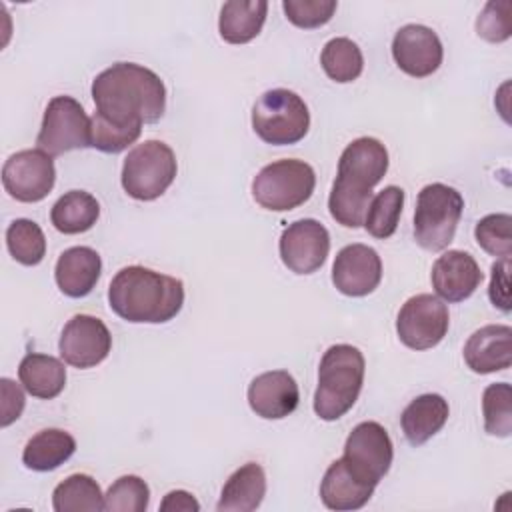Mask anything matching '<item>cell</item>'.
<instances>
[{
	"instance_id": "cell-1",
	"label": "cell",
	"mask_w": 512,
	"mask_h": 512,
	"mask_svg": "<svg viewBox=\"0 0 512 512\" xmlns=\"http://www.w3.org/2000/svg\"><path fill=\"white\" fill-rule=\"evenodd\" d=\"M92 100L96 112L112 124H154L166 110V86L146 66L116 62L92 80Z\"/></svg>"
},
{
	"instance_id": "cell-2",
	"label": "cell",
	"mask_w": 512,
	"mask_h": 512,
	"mask_svg": "<svg viewBox=\"0 0 512 512\" xmlns=\"http://www.w3.org/2000/svg\"><path fill=\"white\" fill-rule=\"evenodd\" d=\"M388 170V150L372 136L352 140L340 154L338 174L328 196L330 216L346 226L360 228L372 200V188Z\"/></svg>"
},
{
	"instance_id": "cell-3",
	"label": "cell",
	"mask_w": 512,
	"mask_h": 512,
	"mask_svg": "<svg viewBox=\"0 0 512 512\" xmlns=\"http://www.w3.org/2000/svg\"><path fill=\"white\" fill-rule=\"evenodd\" d=\"M108 304L126 322L164 324L182 310L184 284L144 266H126L108 286Z\"/></svg>"
},
{
	"instance_id": "cell-4",
	"label": "cell",
	"mask_w": 512,
	"mask_h": 512,
	"mask_svg": "<svg viewBox=\"0 0 512 512\" xmlns=\"http://www.w3.org/2000/svg\"><path fill=\"white\" fill-rule=\"evenodd\" d=\"M364 368V356L352 344H334L324 352L314 392L318 418L334 422L356 404L364 384Z\"/></svg>"
},
{
	"instance_id": "cell-5",
	"label": "cell",
	"mask_w": 512,
	"mask_h": 512,
	"mask_svg": "<svg viewBox=\"0 0 512 512\" xmlns=\"http://www.w3.org/2000/svg\"><path fill=\"white\" fill-rule=\"evenodd\" d=\"M464 212L462 194L442 182L426 184L416 198L414 238L430 252L448 248Z\"/></svg>"
},
{
	"instance_id": "cell-6",
	"label": "cell",
	"mask_w": 512,
	"mask_h": 512,
	"mask_svg": "<svg viewBox=\"0 0 512 512\" xmlns=\"http://www.w3.org/2000/svg\"><path fill=\"white\" fill-rule=\"evenodd\" d=\"M252 128L266 144H296L308 134L310 112L296 92L288 88H272L254 102Z\"/></svg>"
},
{
	"instance_id": "cell-7",
	"label": "cell",
	"mask_w": 512,
	"mask_h": 512,
	"mask_svg": "<svg viewBox=\"0 0 512 512\" xmlns=\"http://www.w3.org/2000/svg\"><path fill=\"white\" fill-rule=\"evenodd\" d=\"M178 172L174 150L162 140H146L134 146L122 164V188L134 200L160 198Z\"/></svg>"
},
{
	"instance_id": "cell-8",
	"label": "cell",
	"mask_w": 512,
	"mask_h": 512,
	"mask_svg": "<svg viewBox=\"0 0 512 512\" xmlns=\"http://www.w3.org/2000/svg\"><path fill=\"white\" fill-rule=\"evenodd\" d=\"M316 186L314 168L298 158L266 164L252 180V198L266 210L286 212L308 202Z\"/></svg>"
},
{
	"instance_id": "cell-9",
	"label": "cell",
	"mask_w": 512,
	"mask_h": 512,
	"mask_svg": "<svg viewBox=\"0 0 512 512\" xmlns=\"http://www.w3.org/2000/svg\"><path fill=\"white\" fill-rule=\"evenodd\" d=\"M36 144L50 156L90 146V118L72 96H54L42 118Z\"/></svg>"
},
{
	"instance_id": "cell-10",
	"label": "cell",
	"mask_w": 512,
	"mask_h": 512,
	"mask_svg": "<svg viewBox=\"0 0 512 512\" xmlns=\"http://www.w3.org/2000/svg\"><path fill=\"white\" fill-rule=\"evenodd\" d=\"M394 446L386 428L374 420L360 422L344 442V464L364 484H376L388 474Z\"/></svg>"
},
{
	"instance_id": "cell-11",
	"label": "cell",
	"mask_w": 512,
	"mask_h": 512,
	"mask_svg": "<svg viewBox=\"0 0 512 512\" xmlns=\"http://www.w3.org/2000/svg\"><path fill=\"white\" fill-rule=\"evenodd\" d=\"M448 326V306L434 294H416L408 298L396 318L398 338L412 350L438 346L444 340Z\"/></svg>"
},
{
	"instance_id": "cell-12",
	"label": "cell",
	"mask_w": 512,
	"mask_h": 512,
	"mask_svg": "<svg viewBox=\"0 0 512 512\" xmlns=\"http://www.w3.org/2000/svg\"><path fill=\"white\" fill-rule=\"evenodd\" d=\"M56 182V168L50 154L40 148L20 150L2 166L4 190L18 202L44 200Z\"/></svg>"
},
{
	"instance_id": "cell-13",
	"label": "cell",
	"mask_w": 512,
	"mask_h": 512,
	"mask_svg": "<svg viewBox=\"0 0 512 512\" xmlns=\"http://www.w3.org/2000/svg\"><path fill=\"white\" fill-rule=\"evenodd\" d=\"M112 348V336L108 326L90 314H76L72 316L66 326L62 328L58 350L66 364L74 368H94Z\"/></svg>"
},
{
	"instance_id": "cell-14",
	"label": "cell",
	"mask_w": 512,
	"mask_h": 512,
	"mask_svg": "<svg viewBox=\"0 0 512 512\" xmlns=\"http://www.w3.org/2000/svg\"><path fill=\"white\" fill-rule=\"evenodd\" d=\"M280 258L294 274H312L328 258L330 234L314 218H302L284 228L278 242Z\"/></svg>"
},
{
	"instance_id": "cell-15",
	"label": "cell",
	"mask_w": 512,
	"mask_h": 512,
	"mask_svg": "<svg viewBox=\"0 0 512 512\" xmlns=\"http://www.w3.org/2000/svg\"><path fill=\"white\" fill-rule=\"evenodd\" d=\"M392 58L408 76L426 78L440 68L444 48L432 28L406 24L392 38Z\"/></svg>"
},
{
	"instance_id": "cell-16",
	"label": "cell",
	"mask_w": 512,
	"mask_h": 512,
	"mask_svg": "<svg viewBox=\"0 0 512 512\" xmlns=\"http://www.w3.org/2000/svg\"><path fill=\"white\" fill-rule=\"evenodd\" d=\"M382 280V260L372 246L348 244L332 264V282L344 296L360 298L378 288Z\"/></svg>"
},
{
	"instance_id": "cell-17",
	"label": "cell",
	"mask_w": 512,
	"mask_h": 512,
	"mask_svg": "<svg viewBox=\"0 0 512 512\" xmlns=\"http://www.w3.org/2000/svg\"><path fill=\"white\" fill-rule=\"evenodd\" d=\"M432 286L444 302H462L480 286L484 274L472 254L448 250L432 264Z\"/></svg>"
},
{
	"instance_id": "cell-18",
	"label": "cell",
	"mask_w": 512,
	"mask_h": 512,
	"mask_svg": "<svg viewBox=\"0 0 512 512\" xmlns=\"http://www.w3.org/2000/svg\"><path fill=\"white\" fill-rule=\"evenodd\" d=\"M298 400V384L286 370L262 372L248 386V404L252 412L266 420L286 418L296 410Z\"/></svg>"
},
{
	"instance_id": "cell-19",
	"label": "cell",
	"mask_w": 512,
	"mask_h": 512,
	"mask_svg": "<svg viewBox=\"0 0 512 512\" xmlns=\"http://www.w3.org/2000/svg\"><path fill=\"white\" fill-rule=\"evenodd\" d=\"M464 362L476 374H492L510 368L512 328L488 324L476 330L464 344Z\"/></svg>"
},
{
	"instance_id": "cell-20",
	"label": "cell",
	"mask_w": 512,
	"mask_h": 512,
	"mask_svg": "<svg viewBox=\"0 0 512 512\" xmlns=\"http://www.w3.org/2000/svg\"><path fill=\"white\" fill-rule=\"evenodd\" d=\"M102 272L100 254L90 246H72L64 250L54 268V278L62 294L70 298L88 296Z\"/></svg>"
},
{
	"instance_id": "cell-21",
	"label": "cell",
	"mask_w": 512,
	"mask_h": 512,
	"mask_svg": "<svg viewBox=\"0 0 512 512\" xmlns=\"http://www.w3.org/2000/svg\"><path fill=\"white\" fill-rule=\"evenodd\" d=\"M374 494V486L360 482L344 464L342 458L334 460L320 482V498L322 504L330 510L336 512H346V510H358Z\"/></svg>"
},
{
	"instance_id": "cell-22",
	"label": "cell",
	"mask_w": 512,
	"mask_h": 512,
	"mask_svg": "<svg viewBox=\"0 0 512 512\" xmlns=\"http://www.w3.org/2000/svg\"><path fill=\"white\" fill-rule=\"evenodd\" d=\"M266 496V474L256 462H246L234 470L222 486L218 512H252Z\"/></svg>"
},
{
	"instance_id": "cell-23",
	"label": "cell",
	"mask_w": 512,
	"mask_h": 512,
	"mask_svg": "<svg viewBox=\"0 0 512 512\" xmlns=\"http://www.w3.org/2000/svg\"><path fill=\"white\" fill-rule=\"evenodd\" d=\"M448 414V402L440 394H422L404 408L400 416L402 432L412 446H422L442 430Z\"/></svg>"
},
{
	"instance_id": "cell-24",
	"label": "cell",
	"mask_w": 512,
	"mask_h": 512,
	"mask_svg": "<svg viewBox=\"0 0 512 512\" xmlns=\"http://www.w3.org/2000/svg\"><path fill=\"white\" fill-rule=\"evenodd\" d=\"M266 14V0H230L220 8L218 32L228 44H246L260 34Z\"/></svg>"
},
{
	"instance_id": "cell-25",
	"label": "cell",
	"mask_w": 512,
	"mask_h": 512,
	"mask_svg": "<svg viewBox=\"0 0 512 512\" xmlns=\"http://www.w3.org/2000/svg\"><path fill=\"white\" fill-rule=\"evenodd\" d=\"M18 378L28 394L52 400L66 386V368L50 354L30 352L18 364Z\"/></svg>"
},
{
	"instance_id": "cell-26",
	"label": "cell",
	"mask_w": 512,
	"mask_h": 512,
	"mask_svg": "<svg viewBox=\"0 0 512 512\" xmlns=\"http://www.w3.org/2000/svg\"><path fill=\"white\" fill-rule=\"evenodd\" d=\"M76 450V440L70 432L60 428H46L34 434L24 450L22 462L36 472H50L62 466Z\"/></svg>"
},
{
	"instance_id": "cell-27",
	"label": "cell",
	"mask_w": 512,
	"mask_h": 512,
	"mask_svg": "<svg viewBox=\"0 0 512 512\" xmlns=\"http://www.w3.org/2000/svg\"><path fill=\"white\" fill-rule=\"evenodd\" d=\"M98 216V200L84 190L66 192L54 202L50 210V222L62 234H82L96 224Z\"/></svg>"
},
{
	"instance_id": "cell-28",
	"label": "cell",
	"mask_w": 512,
	"mask_h": 512,
	"mask_svg": "<svg viewBox=\"0 0 512 512\" xmlns=\"http://www.w3.org/2000/svg\"><path fill=\"white\" fill-rule=\"evenodd\" d=\"M56 512H98L104 510V494L90 474H70L52 492Z\"/></svg>"
},
{
	"instance_id": "cell-29",
	"label": "cell",
	"mask_w": 512,
	"mask_h": 512,
	"mask_svg": "<svg viewBox=\"0 0 512 512\" xmlns=\"http://www.w3.org/2000/svg\"><path fill=\"white\" fill-rule=\"evenodd\" d=\"M320 64L326 76L338 84L356 80L364 70V56L356 42L338 36L324 44L320 54Z\"/></svg>"
},
{
	"instance_id": "cell-30",
	"label": "cell",
	"mask_w": 512,
	"mask_h": 512,
	"mask_svg": "<svg viewBox=\"0 0 512 512\" xmlns=\"http://www.w3.org/2000/svg\"><path fill=\"white\" fill-rule=\"evenodd\" d=\"M402 206L404 190L400 186H386L382 192L372 196L364 218L366 232L378 240L390 238L398 228Z\"/></svg>"
},
{
	"instance_id": "cell-31",
	"label": "cell",
	"mask_w": 512,
	"mask_h": 512,
	"mask_svg": "<svg viewBox=\"0 0 512 512\" xmlns=\"http://www.w3.org/2000/svg\"><path fill=\"white\" fill-rule=\"evenodd\" d=\"M6 246L10 256L24 264L36 266L46 256V238L42 228L28 218H16L6 228Z\"/></svg>"
},
{
	"instance_id": "cell-32",
	"label": "cell",
	"mask_w": 512,
	"mask_h": 512,
	"mask_svg": "<svg viewBox=\"0 0 512 512\" xmlns=\"http://www.w3.org/2000/svg\"><path fill=\"white\" fill-rule=\"evenodd\" d=\"M484 430L490 436L508 438L512 434V386L508 382H494L482 394Z\"/></svg>"
},
{
	"instance_id": "cell-33",
	"label": "cell",
	"mask_w": 512,
	"mask_h": 512,
	"mask_svg": "<svg viewBox=\"0 0 512 512\" xmlns=\"http://www.w3.org/2000/svg\"><path fill=\"white\" fill-rule=\"evenodd\" d=\"M150 502L148 484L134 474L120 476L104 494V510L108 512H144Z\"/></svg>"
},
{
	"instance_id": "cell-34",
	"label": "cell",
	"mask_w": 512,
	"mask_h": 512,
	"mask_svg": "<svg viewBox=\"0 0 512 512\" xmlns=\"http://www.w3.org/2000/svg\"><path fill=\"white\" fill-rule=\"evenodd\" d=\"M142 134V126H118L108 122L104 116L94 112L90 118V146L106 152L118 154L134 144Z\"/></svg>"
},
{
	"instance_id": "cell-35",
	"label": "cell",
	"mask_w": 512,
	"mask_h": 512,
	"mask_svg": "<svg viewBox=\"0 0 512 512\" xmlns=\"http://www.w3.org/2000/svg\"><path fill=\"white\" fill-rule=\"evenodd\" d=\"M512 218L510 214H488L478 220L474 238L478 246L496 258H510L512 254Z\"/></svg>"
},
{
	"instance_id": "cell-36",
	"label": "cell",
	"mask_w": 512,
	"mask_h": 512,
	"mask_svg": "<svg viewBox=\"0 0 512 512\" xmlns=\"http://www.w3.org/2000/svg\"><path fill=\"white\" fill-rule=\"evenodd\" d=\"M286 18L298 28H320L332 20L338 2L336 0H284Z\"/></svg>"
},
{
	"instance_id": "cell-37",
	"label": "cell",
	"mask_w": 512,
	"mask_h": 512,
	"mask_svg": "<svg viewBox=\"0 0 512 512\" xmlns=\"http://www.w3.org/2000/svg\"><path fill=\"white\" fill-rule=\"evenodd\" d=\"M510 2H488L476 20V32L488 42H504L510 38Z\"/></svg>"
},
{
	"instance_id": "cell-38",
	"label": "cell",
	"mask_w": 512,
	"mask_h": 512,
	"mask_svg": "<svg viewBox=\"0 0 512 512\" xmlns=\"http://www.w3.org/2000/svg\"><path fill=\"white\" fill-rule=\"evenodd\" d=\"M510 258H500L492 264V274H490V286H488V296L490 302L500 308L502 312H510Z\"/></svg>"
},
{
	"instance_id": "cell-39",
	"label": "cell",
	"mask_w": 512,
	"mask_h": 512,
	"mask_svg": "<svg viewBox=\"0 0 512 512\" xmlns=\"http://www.w3.org/2000/svg\"><path fill=\"white\" fill-rule=\"evenodd\" d=\"M0 390H2V418H0V424H2V428H6L14 420L20 418L26 400H24V392L10 378L0 380Z\"/></svg>"
},
{
	"instance_id": "cell-40",
	"label": "cell",
	"mask_w": 512,
	"mask_h": 512,
	"mask_svg": "<svg viewBox=\"0 0 512 512\" xmlns=\"http://www.w3.org/2000/svg\"><path fill=\"white\" fill-rule=\"evenodd\" d=\"M160 510L162 512H198L200 504H198V500L190 492H186V490H172L160 502Z\"/></svg>"
}]
</instances>
